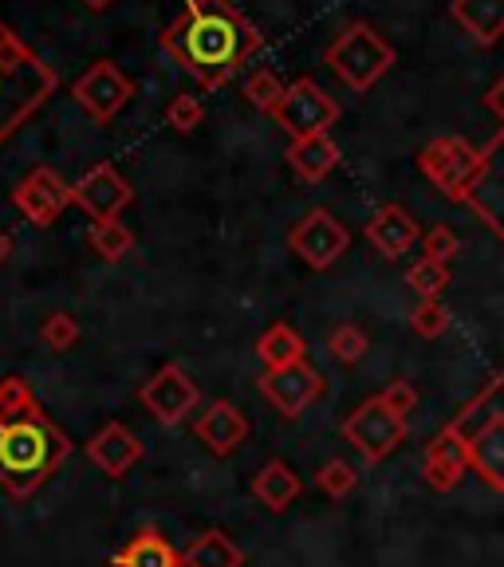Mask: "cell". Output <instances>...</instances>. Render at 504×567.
<instances>
[{
  "label": "cell",
  "instance_id": "obj_1",
  "mask_svg": "<svg viewBox=\"0 0 504 567\" xmlns=\"http://www.w3.org/2000/svg\"><path fill=\"white\" fill-rule=\"evenodd\" d=\"M162 52L205 91L225 87L260 52L265 35L233 0H186V12L162 32Z\"/></svg>",
  "mask_w": 504,
  "mask_h": 567
},
{
  "label": "cell",
  "instance_id": "obj_2",
  "mask_svg": "<svg viewBox=\"0 0 504 567\" xmlns=\"http://www.w3.org/2000/svg\"><path fill=\"white\" fill-rule=\"evenodd\" d=\"M71 450H75L71 437L40 406L4 414L0 417V488L12 501H28L71 457Z\"/></svg>",
  "mask_w": 504,
  "mask_h": 567
},
{
  "label": "cell",
  "instance_id": "obj_3",
  "mask_svg": "<svg viewBox=\"0 0 504 567\" xmlns=\"http://www.w3.org/2000/svg\"><path fill=\"white\" fill-rule=\"evenodd\" d=\"M60 87L55 68H48L32 48L0 20V142L12 138L28 118Z\"/></svg>",
  "mask_w": 504,
  "mask_h": 567
},
{
  "label": "cell",
  "instance_id": "obj_4",
  "mask_svg": "<svg viewBox=\"0 0 504 567\" xmlns=\"http://www.w3.org/2000/svg\"><path fill=\"white\" fill-rule=\"evenodd\" d=\"M328 68L336 71L339 80H343V87H351V91H371L374 83L387 75L390 68H394V48L382 40L379 32H374L371 24H347L343 32L331 40V48H328Z\"/></svg>",
  "mask_w": 504,
  "mask_h": 567
},
{
  "label": "cell",
  "instance_id": "obj_5",
  "mask_svg": "<svg viewBox=\"0 0 504 567\" xmlns=\"http://www.w3.org/2000/svg\"><path fill=\"white\" fill-rule=\"evenodd\" d=\"M343 106L319 87L311 75H300L296 83H288L280 106L272 111L276 126L288 131V138H316V134H331V126L339 123Z\"/></svg>",
  "mask_w": 504,
  "mask_h": 567
},
{
  "label": "cell",
  "instance_id": "obj_6",
  "mask_svg": "<svg viewBox=\"0 0 504 567\" xmlns=\"http://www.w3.org/2000/svg\"><path fill=\"white\" fill-rule=\"evenodd\" d=\"M418 166L450 202H465L473 177L481 169V151L461 134H442V138L425 142L418 151Z\"/></svg>",
  "mask_w": 504,
  "mask_h": 567
},
{
  "label": "cell",
  "instance_id": "obj_7",
  "mask_svg": "<svg viewBox=\"0 0 504 567\" xmlns=\"http://www.w3.org/2000/svg\"><path fill=\"white\" fill-rule=\"evenodd\" d=\"M343 437L363 453V461L379 465V461H387L390 453L407 442V417L399 410H390L382 402V394H374V399L359 402L343 417Z\"/></svg>",
  "mask_w": 504,
  "mask_h": 567
},
{
  "label": "cell",
  "instance_id": "obj_8",
  "mask_svg": "<svg viewBox=\"0 0 504 567\" xmlns=\"http://www.w3.org/2000/svg\"><path fill=\"white\" fill-rule=\"evenodd\" d=\"M288 248H292L308 268L328 272L347 248H351V229H347L331 209H311V213H304V221L292 225Z\"/></svg>",
  "mask_w": 504,
  "mask_h": 567
},
{
  "label": "cell",
  "instance_id": "obj_9",
  "mask_svg": "<svg viewBox=\"0 0 504 567\" xmlns=\"http://www.w3.org/2000/svg\"><path fill=\"white\" fill-rule=\"evenodd\" d=\"M71 99H75L99 126H106L134 99V83L126 80V71L119 68V63L95 60L80 80L71 83Z\"/></svg>",
  "mask_w": 504,
  "mask_h": 567
},
{
  "label": "cell",
  "instance_id": "obj_10",
  "mask_svg": "<svg viewBox=\"0 0 504 567\" xmlns=\"http://www.w3.org/2000/svg\"><path fill=\"white\" fill-rule=\"evenodd\" d=\"M461 205L504 240V126L488 146H481V169Z\"/></svg>",
  "mask_w": 504,
  "mask_h": 567
},
{
  "label": "cell",
  "instance_id": "obj_11",
  "mask_svg": "<svg viewBox=\"0 0 504 567\" xmlns=\"http://www.w3.org/2000/svg\"><path fill=\"white\" fill-rule=\"evenodd\" d=\"M12 205L24 213V221H32L35 229H48L52 221H60V213L68 205H75V197H71V186L52 166H35L12 189Z\"/></svg>",
  "mask_w": 504,
  "mask_h": 567
},
{
  "label": "cell",
  "instance_id": "obj_12",
  "mask_svg": "<svg viewBox=\"0 0 504 567\" xmlns=\"http://www.w3.org/2000/svg\"><path fill=\"white\" fill-rule=\"evenodd\" d=\"M71 197L91 221H119V213L134 202V189L111 162H99L71 186Z\"/></svg>",
  "mask_w": 504,
  "mask_h": 567
},
{
  "label": "cell",
  "instance_id": "obj_13",
  "mask_svg": "<svg viewBox=\"0 0 504 567\" xmlns=\"http://www.w3.org/2000/svg\"><path fill=\"white\" fill-rule=\"evenodd\" d=\"M197 382L189 379L177 363H166L154 371V379H146L138 386V402L158 417L162 425H177L189 410L197 406Z\"/></svg>",
  "mask_w": 504,
  "mask_h": 567
},
{
  "label": "cell",
  "instance_id": "obj_14",
  "mask_svg": "<svg viewBox=\"0 0 504 567\" xmlns=\"http://www.w3.org/2000/svg\"><path fill=\"white\" fill-rule=\"evenodd\" d=\"M323 374L308 363H296V367H284V371H265L260 379V394L268 399V406L280 410L284 417H300L311 402L323 394Z\"/></svg>",
  "mask_w": 504,
  "mask_h": 567
},
{
  "label": "cell",
  "instance_id": "obj_15",
  "mask_svg": "<svg viewBox=\"0 0 504 567\" xmlns=\"http://www.w3.org/2000/svg\"><path fill=\"white\" fill-rule=\"evenodd\" d=\"M248 430H253V425H248V417L240 414L229 399L209 402V406H205V414L194 422L197 442H202L213 457H229V453H237L240 445L248 442Z\"/></svg>",
  "mask_w": 504,
  "mask_h": 567
},
{
  "label": "cell",
  "instance_id": "obj_16",
  "mask_svg": "<svg viewBox=\"0 0 504 567\" xmlns=\"http://www.w3.org/2000/svg\"><path fill=\"white\" fill-rule=\"evenodd\" d=\"M367 240L379 248L387 260H399L402 252H410L414 240H422V225L414 221V213L399 202H387L371 213L367 221Z\"/></svg>",
  "mask_w": 504,
  "mask_h": 567
},
{
  "label": "cell",
  "instance_id": "obj_17",
  "mask_svg": "<svg viewBox=\"0 0 504 567\" xmlns=\"http://www.w3.org/2000/svg\"><path fill=\"white\" fill-rule=\"evenodd\" d=\"M142 442L126 430L123 422H111L103 425L95 437L88 442V457L95 461L99 470L106 473V477H126V470H134L142 461Z\"/></svg>",
  "mask_w": 504,
  "mask_h": 567
},
{
  "label": "cell",
  "instance_id": "obj_18",
  "mask_svg": "<svg viewBox=\"0 0 504 567\" xmlns=\"http://www.w3.org/2000/svg\"><path fill=\"white\" fill-rule=\"evenodd\" d=\"M470 470H477L488 488L504 493V410H493L488 422L470 437Z\"/></svg>",
  "mask_w": 504,
  "mask_h": 567
},
{
  "label": "cell",
  "instance_id": "obj_19",
  "mask_svg": "<svg viewBox=\"0 0 504 567\" xmlns=\"http://www.w3.org/2000/svg\"><path fill=\"white\" fill-rule=\"evenodd\" d=\"M111 567H186L182 551L158 528H138L123 548L111 556Z\"/></svg>",
  "mask_w": 504,
  "mask_h": 567
},
{
  "label": "cell",
  "instance_id": "obj_20",
  "mask_svg": "<svg viewBox=\"0 0 504 567\" xmlns=\"http://www.w3.org/2000/svg\"><path fill=\"white\" fill-rule=\"evenodd\" d=\"M300 493H304L300 473H296L284 457H272L268 465H260V473L253 477V496H257L268 513H284Z\"/></svg>",
  "mask_w": 504,
  "mask_h": 567
},
{
  "label": "cell",
  "instance_id": "obj_21",
  "mask_svg": "<svg viewBox=\"0 0 504 567\" xmlns=\"http://www.w3.org/2000/svg\"><path fill=\"white\" fill-rule=\"evenodd\" d=\"M288 166H292V174L300 177V182L316 186V182H323V177L339 166V146L331 142V134L296 138L292 146H288Z\"/></svg>",
  "mask_w": 504,
  "mask_h": 567
},
{
  "label": "cell",
  "instance_id": "obj_22",
  "mask_svg": "<svg viewBox=\"0 0 504 567\" xmlns=\"http://www.w3.org/2000/svg\"><path fill=\"white\" fill-rule=\"evenodd\" d=\"M450 17L485 48L504 35V0H453Z\"/></svg>",
  "mask_w": 504,
  "mask_h": 567
},
{
  "label": "cell",
  "instance_id": "obj_23",
  "mask_svg": "<svg viewBox=\"0 0 504 567\" xmlns=\"http://www.w3.org/2000/svg\"><path fill=\"white\" fill-rule=\"evenodd\" d=\"M182 564L186 567H245V551L237 548V540H233L229 532L209 528L182 551Z\"/></svg>",
  "mask_w": 504,
  "mask_h": 567
},
{
  "label": "cell",
  "instance_id": "obj_24",
  "mask_svg": "<svg viewBox=\"0 0 504 567\" xmlns=\"http://www.w3.org/2000/svg\"><path fill=\"white\" fill-rule=\"evenodd\" d=\"M257 354H260V363H265V371H284V367L308 363V359H304V354H308L304 336L296 328H288V323H272V328L260 336Z\"/></svg>",
  "mask_w": 504,
  "mask_h": 567
},
{
  "label": "cell",
  "instance_id": "obj_25",
  "mask_svg": "<svg viewBox=\"0 0 504 567\" xmlns=\"http://www.w3.org/2000/svg\"><path fill=\"white\" fill-rule=\"evenodd\" d=\"M88 245H91V252L95 257H103V260H123L126 252L134 248V233L126 229L123 221H95L91 225V233H88Z\"/></svg>",
  "mask_w": 504,
  "mask_h": 567
},
{
  "label": "cell",
  "instance_id": "obj_26",
  "mask_svg": "<svg viewBox=\"0 0 504 567\" xmlns=\"http://www.w3.org/2000/svg\"><path fill=\"white\" fill-rule=\"evenodd\" d=\"M284 91L288 87H284V83L276 80V71H268V68L253 71V75H245V83H240V95L257 106V111H265V115H272L276 106H280Z\"/></svg>",
  "mask_w": 504,
  "mask_h": 567
},
{
  "label": "cell",
  "instance_id": "obj_27",
  "mask_svg": "<svg viewBox=\"0 0 504 567\" xmlns=\"http://www.w3.org/2000/svg\"><path fill=\"white\" fill-rule=\"evenodd\" d=\"M407 284L418 292V300H438L450 284V265H438V260H418L410 265Z\"/></svg>",
  "mask_w": 504,
  "mask_h": 567
},
{
  "label": "cell",
  "instance_id": "obj_28",
  "mask_svg": "<svg viewBox=\"0 0 504 567\" xmlns=\"http://www.w3.org/2000/svg\"><path fill=\"white\" fill-rule=\"evenodd\" d=\"M40 339H44L48 351H71V347L80 343V319L68 316V311H52L40 323Z\"/></svg>",
  "mask_w": 504,
  "mask_h": 567
},
{
  "label": "cell",
  "instance_id": "obj_29",
  "mask_svg": "<svg viewBox=\"0 0 504 567\" xmlns=\"http://www.w3.org/2000/svg\"><path fill=\"white\" fill-rule=\"evenodd\" d=\"M202 118H205V106H202V99H197V95H189V91H177V95L169 99L166 123L174 126L177 134H194L197 126H202Z\"/></svg>",
  "mask_w": 504,
  "mask_h": 567
},
{
  "label": "cell",
  "instance_id": "obj_30",
  "mask_svg": "<svg viewBox=\"0 0 504 567\" xmlns=\"http://www.w3.org/2000/svg\"><path fill=\"white\" fill-rule=\"evenodd\" d=\"M367 347H371V343H367L363 328H354V323H343V328H336L328 336V351L336 354L339 363H347V367L359 363V359L367 354Z\"/></svg>",
  "mask_w": 504,
  "mask_h": 567
},
{
  "label": "cell",
  "instance_id": "obj_31",
  "mask_svg": "<svg viewBox=\"0 0 504 567\" xmlns=\"http://www.w3.org/2000/svg\"><path fill=\"white\" fill-rule=\"evenodd\" d=\"M410 328L422 339H438L450 328V308H445L442 300H418L414 316H410Z\"/></svg>",
  "mask_w": 504,
  "mask_h": 567
},
{
  "label": "cell",
  "instance_id": "obj_32",
  "mask_svg": "<svg viewBox=\"0 0 504 567\" xmlns=\"http://www.w3.org/2000/svg\"><path fill=\"white\" fill-rule=\"evenodd\" d=\"M316 485L323 488L328 496H351L354 493V485H359V473H354V465H347V461H328L323 470L316 473Z\"/></svg>",
  "mask_w": 504,
  "mask_h": 567
},
{
  "label": "cell",
  "instance_id": "obj_33",
  "mask_svg": "<svg viewBox=\"0 0 504 567\" xmlns=\"http://www.w3.org/2000/svg\"><path fill=\"white\" fill-rule=\"evenodd\" d=\"M35 406H40V402H35L28 379H20V374L0 379V417H4V414H20V410H35Z\"/></svg>",
  "mask_w": 504,
  "mask_h": 567
},
{
  "label": "cell",
  "instance_id": "obj_34",
  "mask_svg": "<svg viewBox=\"0 0 504 567\" xmlns=\"http://www.w3.org/2000/svg\"><path fill=\"white\" fill-rule=\"evenodd\" d=\"M457 257V233L450 225H434V229L422 237V260H438V265H450Z\"/></svg>",
  "mask_w": 504,
  "mask_h": 567
},
{
  "label": "cell",
  "instance_id": "obj_35",
  "mask_svg": "<svg viewBox=\"0 0 504 567\" xmlns=\"http://www.w3.org/2000/svg\"><path fill=\"white\" fill-rule=\"evenodd\" d=\"M382 402H387L390 410H399L402 417L414 410V402H418V390H414V382H407V379H394L387 390H382Z\"/></svg>",
  "mask_w": 504,
  "mask_h": 567
},
{
  "label": "cell",
  "instance_id": "obj_36",
  "mask_svg": "<svg viewBox=\"0 0 504 567\" xmlns=\"http://www.w3.org/2000/svg\"><path fill=\"white\" fill-rule=\"evenodd\" d=\"M485 111H493L496 123L504 126V75L493 83V87H488V95H485Z\"/></svg>",
  "mask_w": 504,
  "mask_h": 567
},
{
  "label": "cell",
  "instance_id": "obj_37",
  "mask_svg": "<svg viewBox=\"0 0 504 567\" xmlns=\"http://www.w3.org/2000/svg\"><path fill=\"white\" fill-rule=\"evenodd\" d=\"M9 257H12V237L4 229H0V265H4Z\"/></svg>",
  "mask_w": 504,
  "mask_h": 567
},
{
  "label": "cell",
  "instance_id": "obj_38",
  "mask_svg": "<svg viewBox=\"0 0 504 567\" xmlns=\"http://www.w3.org/2000/svg\"><path fill=\"white\" fill-rule=\"evenodd\" d=\"M80 4H88L91 12H106V9H115L119 0H80Z\"/></svg>",
  "mask_w": 504,
  "mask_h": 567
}]
</instances>
